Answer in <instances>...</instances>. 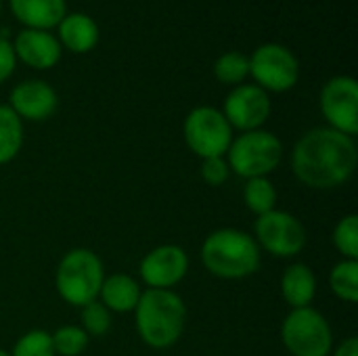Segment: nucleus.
Masks as SVG:
<instances>
[{
	"label": "nucleus",
	"mask_w": 358,
	"mask_h": 356,
	"mask_svg": "<svg viewBox=\"0 0 358 356\" xmlns=\"http://www.w3.org/2000/svg\"><path fill=\"white\" fill-rule=\"evenodd\" d=\"M199 254L208 273L220 279H245L260 269V248L256 239L237 229L210 233Z\"/></svg>",
	"instance_id": "7ed1b4c3"
},
{
	"label": "nucleus",
	"mask_w": 358,
	"mask_h": 356,
	"mask_svg": "<svg viewBox=\"0 0 358 356\" xmlns=\"http://www.w3.org/2000/svg\"><path fill=\"white\" fill-rule=\"evenodd\" d=\"M214 76L222 84H241L250 76V57L237 50L220 55L214 63Z\"/></svg>",
	"instance_id": "4be33fe9"
},
{
	"label": "nucleus",
	"mask_w": 358,
	"mask_h": 356,
	"mask_svg": "<svg viewBox=\"0 0 358 356\" xmlns=\"http://www.w3.org/2000/svg\"><path fill=\"white\" fill-rule=\"evenodd\" d=\"M23 147V122L8 105H0V166L13 162Z\"/></svg>",
	"instance_id": "6ab92c4d"
},
{
	"label": "nucleus",
	"mask_w": 358,
	"mask_h": 356,
	"mask_svg": "<svg viewBox=\"0 0 358 356\" xmlns=\"http://www.w3.org/2000/svg\"><path fill=\"white\" fill-rule=\"evenodd\" d=\"M321 111L329 128L348 136L358 134V84L350 76L331 78L321 90Z\"/></svg>",
	"instance_id": "9d476101"
},
{
	"label": "nucleus",
	"mask_w": 358,
	"mask_h": 356,
	"mask_svg": "<svg viewBox=\"0 0 358 356\" xmlns=\"http://www.w3.org/2000/svg\"><path fill=\"white\" fill-rule=\"evenodd\" d=\"M281 294L292 308L310 306L317 296V277L313 269L300 262L287 266L281 277Z\"/></svg>",
	"instance_id": "a211bd4d"
},
{
	"label": "nucleus",
	"mask_w": 358,
	"mask_h": 356,
	"mask_svg": "<svg viewBox=\"0 0 358 356\" xmlns=\"http://www.w3.org/2000/svg\"><path fill=\"white\" fill-rule=\"evenodd\" d=\"M329 287L331 292L348 302H358V260H342L329 273Z\"/></svg>",
	"instance_id": "412c9836"
},
{
	"label": "nucleus",
	"mask_w": 358,
	"mask_h": 356,
	"mask_svg": "<svg viewBox=\"0 0 358 356\" xmlns=\"http://www.w3.org/2000/svg\"><path fill=\"white\" fill-rule=\"evenodd\" d=\"M281 340L294 356H329L334 332L329 321L315 308H292L281 325Z\"/></svg>",
	"instance_id": "423d86ee"
},
{
	"label": "nucleus",
	"mask_w": 358,
	"mask_h": 356,
	"mask_svg": "<svg viewBox=\"0 0 358 356\" xmlns=\"http://www.w3.org/2000/svg\"><path fill=\"white\" fill-rule=\"evenodd\" d=\"M141 285L136 283V279H132L130 275L124 273H115L105 277L99 298L101 304L111 313H132L141 300Z\"/></svg>",
	"instance_id": "f3484780"
},
{
	"label": "nucleus",
	"mask_w": 358,
	"mask_h": 356,
	"mask_svg": "<svg viewBox=\"0 0 358 356\" xmlns=\"http://www.w3.org/2000/svg\"><path fill=\"white\" fill-rule=\"evenodd\" d=\"M0 8H2V0H0Z\"/></svg>",
	"instance_id": "7c9ffc66"
},
{
	"label": "nucleus",
	"mask_w": 358,
	"mask_h": 356,
	"mask_svg": "<svg viewBox=\"0 0 358 356\" xmlns=\"http://www.w3.org/2000/svg\"><path fill=\"white\" fill-rule=\"evenodd\" d=\"M187 147L199 155L201 159L208 157H224L233 141V128L216 107H195L182 126Z\"/></svg>",
	"instance_id": "0eeeda50"
},
{
	"label": "nucleus",
	"mask_w": 358,
	"mask_h": 356,
	"mask_svg": "<svg viewBox=\"0 0 358 356\" xmlns=\"http://www.w3.org/2000/svg\"><path fill=\"white\" fill-rule=\"evenodd\" d=\"M10 356H57L52 348V338L50 334L42 329L27 332L15 342V348Z\"/></svg>",
	"instance_id": "393cba45"
},
{
	"label": "nucleus",
	"mask_w": 358,
	"mask_h": 356,
	"mask_svg": "<svg viewBox=\"0 0 358 356\" xmlns=\"http://www.w3.org/2000/svg\"><path fill=\"white\" fill-rule=\"evenodd\" d=\"M334 245L344 260H358V216H344L334 229Z\"/></svg>",
	"instance_id": "b1692460"
},
{
	"label": "nucleus",
	"mask_w": 358,
	"mask_h": 356,
	"mask_svg": "<svg viewBox=\"0 0 358 356\" xmlns=\"http://www.w3.org/2000/svg\"><path fill=\"white\" fill-rule=\"evenodd\" d=\"M231 176V168L227 164L224 157H208L201 159V178L212 185V187H220L222 183H227Z\"/></svg>",
	"instance_id": "bb28decb"
},
{
	"label": "nucleus",
	"mask_w": 358,
	"mask_h": 356,
	"mask_svg": "<svg viewBox=\"0 0 358 356\" xmlns=\"http://www.w3.org/2000/svg\"><path fill=\"white\" fill-rule=\"evenodd\" d=\"M13 15L27 29H44L59 25L67 15L65 0H8Z\"/></svg>",
	"instance_id": "2eb2a0df"
},
{
	"label": "nucleus",
	"mask_w": 358,
	"mask_h": 356,
	"mask_svg": "<svg viewBox=\"0 0 358 356\" xmlns=\"http://www.w3.org/2000/svg\"><path fill=\"white\" fill-rule=\"evenodd\" d=\"M105 281V269L101 258L86 248H76L67 252L55 275L59 296L71 306H86L99 298L101 285Z\"/></svg>",
	"instance_id": "20e7f679"
},
{
	"label": "nucleus",
	"mask_w": 358,
	"mask_h": 356,
	"mask_svg": "<svg viewBox=\"0 0 358 356\" xmlns=\"http://www.w3.org/2000/svg\"><path fill=\"white\" fill-rule=\"evenodd\" d=\"M243 201L248 210L254 212L256 216L268 214L277 206V189L268 180V176L250 178L245 180V187H243Z\"/></svg>",
	"instance_id": "aec40b11"
},
{
	"label": "nucleus",
	"mask_w": 358,
	"mask_h": 356,
	"mask_svg": "<svg viewBox=\"0 0 358 356\" xmlns=\"http://www.w3.org/2000/svg\"><path fill=\"white\" fill-rule=\"evenodd\" d=\"M0 356H10V355H6V353H4V350H0Z\"/></svg>",
	"instance_id": "c756f323"
},
{
	"label": "nucleus",
	"mask_w": 358,
	"mask_h": 356,
	"mask_svg": "<svg viewBox=\"0 0 358 356\" xmlns=\"http://www.w3.org/2000/svg\"><path fill=\"white\" fill-rule=\"evenodd\" d=\"M334 356H358V340L357 338H346L338 348Z\"/></svg>",
	"instance_id": "c85d7f7f"
},
{
	"label": "nucleus",
	"mask_w": 358,
	"mask_h": 356,
	"mask_svg": "<svg viewBox=\"0 0 358 356\" xmlns=\"http://www.w3.org/2000/svg\"><path fill=\"white\" fill-rule=\"evenodd\" d=\"M50 338L55 355L59 356H80L88 346V334L78 325H63Z\"/></svg>",
	"instance_id": "5701e85b"
},
{
	"label": "nucleus",
	"mask_w": 358,
	"mask_h": 356,
	"mask_svg": "<svg viewBox=\"0 0 358 356\" xmlns=\"http://www.w3.org/2000/svg\"><path fill=\"white\" fill-rule=\"evenodd\" d=\"M256 243L258 248L266 250L277 258H292L298 256L308 241L304 225L289 212L273 210L268 214L258 216L256 220Z\"/></svg>",
	"instance_id": "1a4fd4ad"
},
{
	"label": "nucleus",
	"mask_w": 358,
	"mask_h": 356,
	"mask_svg": "<svg viewBox=\"0 0 358 356\" xmlns=\"http://www.w3.org/2000/svg\"><path fill=\"white\" fill-rule=\"evenodd\" d=\"M82 329L88 334V338L105 336L111 329V313L99 300L82 306Z\"/></svg>",
	"instance_id": "a878e982"
},
{
	"label": "nucleus",
	"mask_w": 358,
	"mask_h": 356,
	"mask_svg": "<svg viewBox=\"0 0 358 356\" xmlns=\"http://www.w3.org/2000/svg\"><path fill=\"white\" fill-rule=\"evenodd\" d=\"M189 256L180 245H159L141 260V277L151 290H170L185 279Z\"/></svg>",
	"instance_id": "f8f14e48"
},
{
	"label": "nucleus",
	"mask_w": 358,
	"mask_h": 356,
	"mask_svg": "<svg viewBox=\"0 0 358 356\" xmlns=\"http://www.w3.org/2000/svg\"><path fill=\"white\" fill-rule=\"evenodd\" d=\"M358 164L355 136L334 128H313L292 153V170L310 189H336L348 183Z\"/></svg>",
	"instance_id": "f257e3e1"
},
{
	"label": "nucleus",
	"mask_w": 358,
	"mask_h": 356,
	"mask_svg": "<svg viewBox=\"0 0 358 356\" xmlns=\"http://www.w3.org/2000/svg\"><path fill=\"white\" fill-rule=\"evenodd\" d=\"M227 153H229L227 164L231 172L250 180V178L268 176L281 164L283 143L273 132L250 130L233 138Z\"/></svg>",
	"instance_id": "39448f33"
},
{
	"label": "nucleus",
	"mask_w": 358,
	"mask_h": 356,
	"mask_svg": "<svg viewBox=\"0 0 358 356\" xmlns=\"http://www.w3.org/2000/svg\"><path fill=\"white\" fill-rule=\"evenodd\" d=\"M15 57L34 69H50L61 59L59 40L44 29H21L13 42Z\"/></svg>",
	"instance_id": "4468645a"
},
{
	"label": "nucleus",
	"mask_w": 358,
	"mask_h": 356,
	"mask_svg": "<svg viewBox=\"0 0 358 356\" xmlns=\"http://www.w3.org/2000/svg\"><path fill=\"white\" fill-rule=\"evenodd\" d=\"M17 118L29 122H44L57 109V92L42 80H25L10 90V105Z\"/></svg>",
	"instance_id": "ddd939ff"
},
{
	"label": "nucleus",
	"mask_w": 358,
	"mask_h": 356,
	"mask_svg": "<svg viewBox=\"0 0 358 356\" xmlns=\"http://www.w3.org/2000/svg\"><path fill=\"white\" fill-rule=\"evenodd\" d=\"M15 65H17V57H15L13 44L0 38V82L10 78V73L15 71Z\"/></svg>",
	"instance_id": "cd10ccee"
},
{
	"label": "nucleus",
	"mask_w": 358,
	"mask_h": 356,
	"mask_svg": "<svg viewBox=\"0 0 358 356\" xmlns=\"http://www.w3.org/2000/svg\"><path fill=\"white\" fill-rule=\"evenodd\" d=\"M250 76L256 86L271 92L292 90L300 78V63L296 55L283 44H262L250 57Z\"/></svg>",
	"instance_id": "6e6552de"
},
{
	"label": "nucleus",
	"mask_w": 358,
	"mask_h": 356,
	"mask_svg": "<svg viewBox=\"0 0 358 356\" xmlns=\"http://www.w3.org/2000/svg\"><path fill=\"white\" fill-rule=\"evenodd\" d=\"M141 340L157 350L174 346L187 323V306L172 290H147L134 308Z\"/></svg>",
	"instance_id": "f03ea898"
},
{
	"label": "nucleus",
	"mask_w": 358,
	"mask_h": 356,
	"mask_svg": "<svg viewBox=\"0 0 358 356\" xmlns=\"http://www.w3.org/2000/svg\"><path fill=\"white\" fill-rule=\"evenodd\" d=\"M222 115L241 132L260 130L271 115V97L256 84H239L224 99Z\"/></svg>",
	"instance_id": "9b49d317"
},
{
	"label": "nucleus",
	"mask_w": 358,
	"mask_h": 356,
	"mask_svg": "<svg viewBox=\"0 0 358 356\" xmlns=\"http://www.w3.org/2000/svg\"><path fill=\"white\" fill-rule=\"evenodd\" d=\"M99 42L96 21L84 13L65 15L59 23V44L71 52L84 55L92 50Z\"/></svg>",
	"instance_id": "dca6fc26"
}]
</instances>
